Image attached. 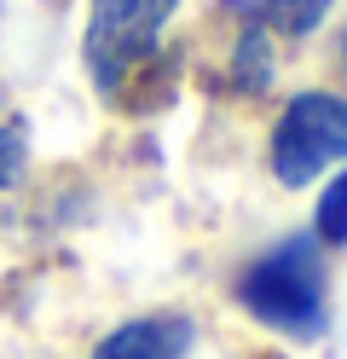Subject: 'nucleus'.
I'll list each match as a JSON object with an SVG mask.
<instances>
[{"instance_id":"obj_2","label":"nucleus","mask_w":347,"mask_h":359,"mask_svg":"<svg viewBox=\"0 0 347 359\" xmlns=\"http://www.w3.org/2000/svg\"><path fill=\"white\" fill-rule=\"evenodd\" d=\"M174 6L179 0H93L81 58H87V76L99 93H122V81L156 53Z\"/></svg>"},{"instance_id":"obj_1","label":"nucleus","mask_w":347,"mask_h":359,"mask_svg":"<svg viewBox=\"0 0 347 359\" xmlns=\"http://www.w3.org/2000/svg\"><path fill=\"white\" fill-rule=\"evenodd\" d=\"M238 302L249 319L284 336H318L330 307H324V250L313 232H295L254 255L238 278Z\"/></svg>"},{"instance_id":"obj_3","label":"nucleus","mask_w":347,"mask_h":359,"mask_svg":"<svg viewBox=\"0 0 347 359\" xmlns=\"http://www.w3.org/2000/svg\"><path fill=\"white\" fill-rule=\"evenodd\" d=\"M341 156H347V99L295 93L272 128V174L284 186H307Z\"/></svg>"},{"instance_id":"obj_4","label":"nucleus","mask_w":347,"mask_h":359,"mask_svg":"<svg viewBox=\"0 0 347 359\" xmlns=\"http://www.w3.org/2000/svg\"><path fill=\"white\" fill-rule=\"evenodd\" d=\"M185 353H191V319H179V313L128 319L93 348V359H185Z\"/></svg>"},{"instance_id":"obj_6","label":"nucleus","mask_w":347,"mask_h":359,"mask_svg":"<svg viewBox=\"0 0 347 359\" xmlns=\"http://www.w3.org/2000/svg\"><path fill=\"white\" fill-rule=\"evenodd\" d=\"M313 238H324V243H347V168H341L330 186H324V197H318Z\"/></svg>"},{"instance_id":"obj_5","label":"nucleus","mask_w":347,"mask_h":359,"mask_svg":"<svg viewBox=\"0 0 347 359\" xmlns=\"http://www.w3.org/2000/svg\"><path fill=\"white\" fill-rule=\"evenodd\" d=\"M231 12L249 18V29H261L266 41L284 35V41H301L324 24V12H330V0H231Z\"/></svg>"},{"instance_id":"obj_7","label":"nucleus","mask_w":347,"mask_h":359,"mask_svg":"<svg viewBox=\"0 0 347 359\" xmlns=\"http://www.w3.org/2000/svg\"><path fill=\"white\" fill-rule=\"evenodd\" d=\"M23 163H29V140H23V122L0 104V191L23 180Z\"/></svg>"}]
</instances>
